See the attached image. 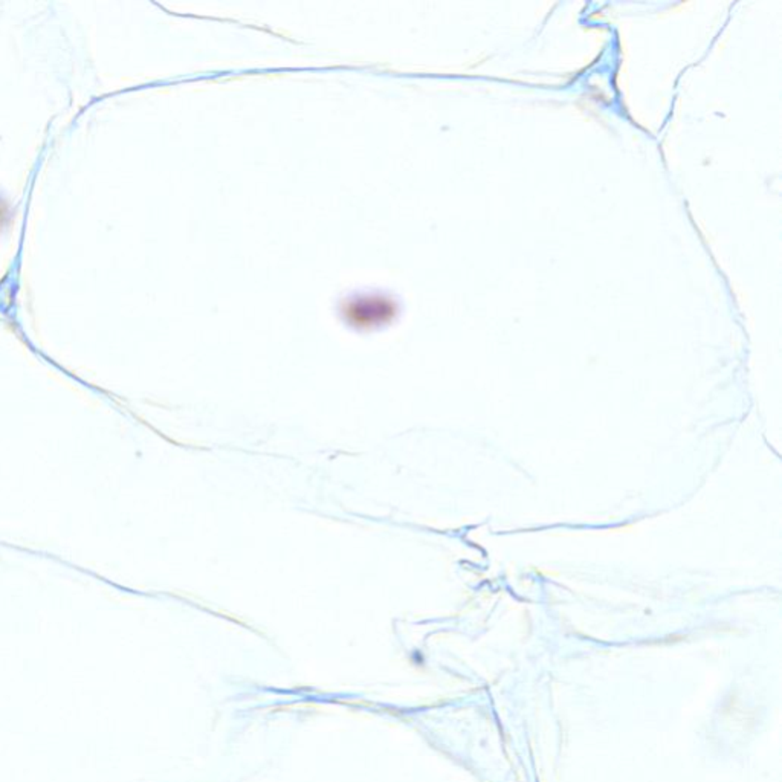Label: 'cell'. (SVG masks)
I'll return each mask as SVG.
<instances>
[{
    "label": "cell",
    "mask_w": 782,
    "mask_h": 782,
    "mask_svg": "<svg viewBox=\"0 0 782 782\" xmlns=\"http://www.w3.org/2000/svg\"><path fill=\"white\" fill-rule=\"evenodd\" d=\"M6 216H8V208H6L5 202L0 199V226L6 222Z\"/></svg>",
    "instance_id": "cell-1"
}]
</instances>
